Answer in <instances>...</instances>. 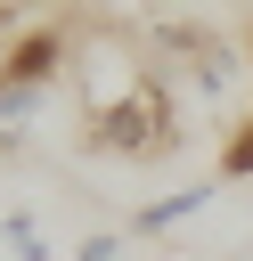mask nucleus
I'll use <instances>...</instances> for the list:
<instances>
[{
	"mask_svg": "<svg viewBox=\"0 0 253 261\" xmlns=\"http://www.w3.org/2000/svg\"><path fill=\"white\" fill-rule=\"evenodd\" d=\"M147 82H155V73H147V65H139L122 41H106V33H98V41H82V65H73V98H82V114H90V122L122 114V106H131Z\"/></svg>",
	"mask_w": 253,
	"mask_h": 261,
	"instance_id": "obj_1",
	"label": "nucleus"
},
{
	"mask_svg": "<svg viewBox=\"0 0 253 261\" xmlns=\"http://www.w3.org/2000/svg\"><path fill=\"white\" fill-rule=\"evenodd\" d=\"M163 130H171V98H163V82H147L122 114L90 122V139H98V147H122V155H155V147H163Z\"/></svg>",
	"mask_w": 253,
	"mask_h": 261,
	"instance_id": "obj_2",
	"label": "nucleus"
},
{
	"mask_svg": "<svg viewBox=\"0 0 253 261\" xmlns=\"http://www.w3.org/2000/svg\"><path fill=\"white\" fill-rule=\"evenodd\" d=\"M204 204H212V188H180V196H163V204H139V212H131V228H139V237H171V228H180V220H196Z\"/></svg>",
	"mask_w": 253,
	"mask_h": 261,
	"instance_id": "obj_3",
	"label": "nucleus"
},
{
	"mask_svg": "<svg viewBox=\"0 0 253 261\" xmlns=\"http://www.w3.org/2000/svg\"><path fill=\"white\" fill-rule=\"evenodd\" d=\"M0 245H8L16 261H57V245L41 237V220H33V212H0Z\"/></svg>",
	"mask_w": 253,
	"mask_h": 261,
	"instance_id": "obj_4",
	"label": "nucleus"
},
{
	"mask_svg": "<svg viewBox=\"0 0 253 261\" xmlns=\"http://www.w3.org/2000/svg\"><path fill=\"white\" fill-rule=\"evenodd\" d=\"M33 106H41V82H8V73H0V114H8V122H24Z\"/></svg>",
	"mask_w": 253,
	"mask_h": 261,
	"instance_id": "obj_5",
	"label": "nucleus"
}]
</instances>
